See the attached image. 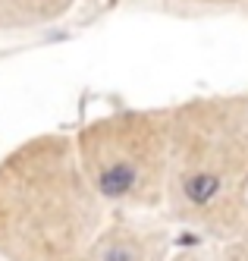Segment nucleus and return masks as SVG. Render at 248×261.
Listing matches in <instances>:
<instances>
[{
  "instance_id": "1",
  "label": "nucleus",
  "mask_w": 248,
  "mask_h": 261,
  "mask_svg": "<svg viewBox=\"0 0 248 261\" xmlns=\"http://www.w3.org/2000/svg\"><path fill=\"white\" fill-rule=\"evenodd\" d=\"M160 214L211 246L248 227V91H217L170 104Z\"/></svg>"
},
{
  "instance_id": "2",
  "label": "nucleus",
  "mask_w": 248,
  "mask_h": 261,
  "mask_svg": "<svg viewBox=\"0 0 248 261\" xmlns=\"http://www.w3.org/2000/svg\"><path fill=\"white\" fill-rule=\"evenodd\" d=\"M107 214L72 136L38 133L0 158L4 261H79Z\"/></svg>"
},
{
  "instance_id": "3",
  "label": "nucleus",
  "mask_w": 248,
  "mask_h": 261,
  "mask_svg": "<svg viewBox=\"0 0 248 261\" xmlns=\"http://www.w3.org/2000/svg\"><path fill=\"white\" fill-rule=\"evenodd\" d=\"M75 154L110 211L160 214L170 164V107H123L79 126Z\"/></svg>"
},
{
  "instance_id": "4",
  "label": "nucleus",
  "mask_w": 248,
  "mask_h": 261,
  "mask_svg": "<svg viewBox=\"0 0 248 261\" xmlns=\"http://www.w3.org/2000/svg\"><path fill=\"white\" fill-rule=\"evenodd\" d=\"M173 223L157 214L110 211L79 261H170Z\"/></svg>"
},
{
  "instance_id": "5",
  "label": "nucleus",
  "mask_w": 248,
  "mask_h": 261,
  "mask_svg": "<svg viewBox=\"0 0 248 261\" xmlns=\"http://www.w3.org/2000/svg\"><path fill=\"white\" fill-rule=\"evenodd\" d=\"M79 0H0V32H29L53 25L72 13Z\"/></svg>"
},
{
  "instance_id": "6",
  "label": "nucleus",
  "mask_w": 248,
  "mask_h": 261,
  "mask_svg": "<svg viewBox=\"0 0 248 261\" xmlns=\"http://www.w3.org/2000/svg\"><path fill=\"white\" fill-rule=\"evenodd\" d=\"M211 261H248V230L236 233L233 239H223L211 249Z\"/></svg>"
},
{
  "instance_id": "7",
  "label": "nucleus",
  "mask_w": 248,
  "mask_h": 261,
  "mask_svg": "<svg viewBox=\"0 0 248 261\" xmlns=\"http://www.w3.org/2000/svg\"><path fill=\"white\" fill-rule=\"evenodd\" d=\"M145 4H173V7H192V10H236V7H245V0H145Z\"/></svg>"
},
{
  "instance_id": "8",
  "label": "nucleus",
  "mask_w": 248,
  "mask_h": 261,
  "mask_svg": "<svg viewBox=\"0 0 248 261\" xmlns=\"http://www.w3.org/2000/svg\"><path fill=\"white\" fill-rule=\"evenodd\" d=\"M170 261H211V252L204 246H188V249H176Z\"/></svg>"
},
{
  "instance_id": "9",
  "label": "nucleus",
  "mask_w": 248,
  "mask_h": 261,
  "mask_svg": "<svg viewBox=\"0 0 248 261\" xmlns=\"http://www.w3.org/2000/svg\"><path fill=\"white\" fill-rule=\"evenodd\" d=\"M245 7H248V0H245Z\"/></svg>"
},
{
  "instance_id": "10",
  "label": "nucleus",
  "mask_w": 248,
  "mask_h": 261,
  "mask_svg": "<svg viewBox=\"0 0 248 261\" xmlns=\"http://www.w3.org/2000/svg\"><path fill=\"white\" fill-rule=\"evenodd\" d=\"M0 261H4V258H0Z\"/></svg>"
},
{
  "instance_id": "11",
  "label": "nucleus",
  "mask_w": 248,
  "mask_h": 261,
  "mask_svg": "<svg viewBox=\"0 0 248 261\" xmlns=\"http://www.w3.org/2000/svg\"><path fill=\"white\" fill-rule=\"evenodd\" d=\"M245 230H248V227H245Z\"/></svg>"
}]
</instances>
